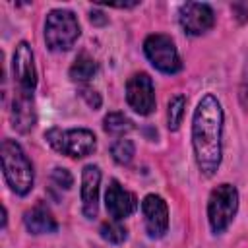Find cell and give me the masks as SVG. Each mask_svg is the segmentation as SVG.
Wrapping results in <instances>:
<instances>
[{
	"label": "cell",
	"mask_w": 248,
	"mask_h": 248,
	"mask_svg": "<svg viewBox=\"0 0 248 248\" xmlns=\"http://www.w3.org/2000/svg\"><path fill=\"white\" fill-rule=\"evenodd\" d=\"M134 151H136L134 141H132V140H126V138L116 140V141L112 143V147H110L112 159H114L116 163H120V165H128V163L134 159Z\"/></svg>",
	"instance_id": "obj_17"
},
{
	"label": "cell",
	"mask_w": 248,
	"mask_h": 248,
	"mask_svg": "<svg viewBox=\"0 0 248 248\" xmlns=\"http://www.w3.org/2000/svg\"><path fill=\"white\" fill-rule=\"evenodd\" d=\"M99 184L101 170L97 165H85L81 170V209L83 215L93 219L99 207Z\"/></svg>",
	"instance_id": "obj_12"
},
{
	"label": "cell",
	"mask_w": 248,
	"mask_h": 248,
	"mask_svg": "<svg viewBox=\"0 0 248 248\" xmlns=\"http://www.w3.org/2000/svg\"><path fill=\"white\" fill-rule=\"evenodd\" d=\"M12 72H14V79L17 81L19 89L33 93V89L37 85V70H35L33 50H31L29 43L21 41L16 46V50H14V62H12Z\"/></svg>",
	"instance_id": "obj_9"
},
{
	"label": "cell",
	"mask_w": 248,
	"mask_h": 248,
	"mask_svg": "<svg viewBox=\"0 0 248 248\" xmlns=\"http://www.w3.org/2000/svg\"><path fill=\"white\" fill-rule=\"evenodd\" d=\"M45 140L48 141L52 149H56L62 155L74 157V159L87 157L97 147L95 134L87 128H74V130L50 128L48 132H45Z\"/></svg>",
	"instance_id": "obj_4"
},
{
	"label": "cell",
	"mask_w": 248,
	"mask_h": 248,
	"mask_svg": "<svg viewBox=\"0 0 248 248\" xmlns=\"http://www.w3.org/2000/svg\"><path fill=\"white\" fill-rule=\"evenodd\" d=\"M23 223H25L27 231L33 232V234L56 232V229H58V223H56L54 215L50 213V209H48L45 203H37V205H33L29 211H25Z\"/></svg>",
	"instance_id": "obj_14"
},
{
	"label": "cell",
	"mask_w": 248,
	"mask_h": 248,
	"mask_svg": "<svg viewBox=\"0 0 248 248\" xmlns=\"http://www.w3.org/2000/svg\"><path fill=\"white\" fill-rule=\"evenodd\" d=\"M37 122V114H35V103H33V93L17 89V93L14 95V103H12V126L21 132L27 134Z\"/></svg>",
	"instance_id": "obj_13"
},
{
	"label": "cell",
	"mask_w": 248,
	"mask_h": 248,
	"mask_svg": "<svg viewBox=\"0 0 248 248\" xmlns=\"http://www.w3.org/2000/svg\"><path fill=\"white\" fill-rule=\"evenodd\" d=\"M178 19H180L182 29L188 35H202V33H205L213 27L215 16H213V10L207 4L186 2V4L180 6Z\"/></svg>",
	"instance_id": "obj_8"
},
{
	"label": "cell",
	"mask_w": 248,
	"mask_h": 248,
	"mask_svg": "<svg viewBox=\"0 0 248 248\" xmlns=\"http://www.w3.org/2000/svg\"><path fill=\"white\" fill-rule=\"evenodd\" d=\"M89 19H91V23H95V25H105V23H107V17H105L103 12H91V14H89Z\"/></svg>",
	"instance_id": "obj_22"
},
{
	"label": "cell",
	"mask_w": 248,
	"mask_h": 248,
	"mask_svg": "<svg viewBox=\"0 0 248 248\" xmlns=\"http://www.w3.org/2000/svg\"><path fill=\"white\" fill-rule=\"evenodd\" d=\"M95 74H97V62L87 54H79L70 68V78L74 81H89Z\"/></svg>",
	"instance_id": "obj_15"
},
{
	"label": "cell",
	"mask_w": 248,
	"mask_h": 248,
	"mask_svg": "<svg viewBox=\"0 0 248 248\" xmlns=\"http://www.w3.org/2000/svg\"><path fill=\"white\" fill-rule=\"evenodd\" d=\"M221 132L223 108L217 97L207 93L200 99L192 118V145L198 169L203 176H213L221 165Z\"/></svg>",
	"instance_id": "obj_1"
},
{
	"label": "cell",
	"mask_w": 248,
	"mask_h": 248,
	"mask_svg": "<svg viewBox=\"0 0 248 248\" xmlns=\"http://www.w3.org/2000/svg\"><path fill=\"white\" fill-rule=\"evenodd\" d=\"M52 180H54L60 188H64V190L72 188V184H74V176L70 174V170L60 169V167H56V169L52 170Z\"/></svg>",
	"instance_id": "obj_20"
},
{
	"label": "cell",
	"mask_w": 248,
	"mask_h": 248,
	"mask_svg": "<svg viewBox=\"0 0 248 248\" xmlns=\"http://www.w3.org/2000/svg\"><path fill=\"white\" fill-rule=\"evenodd\" d=\"M145 229L151 238H161L169 229V207L161 196L149 194L141 202Z\"/></svg>",
	"instance_id": "obj_10"
},
{
	"label": "cell",
	"mask_w": 248,
	"mask_h": 248,
	"mask_svg": "<svg viewBox=\"0 0 248 248\" xmlns=\"http://www.w3.org/2000/svg\"><path fill=\"white\" fill-rule=\"evenodd\" d=\"M105 203H107V211L114 221H122L126 217H130L136 207H138V200L132 192L124 190L120 186L118 180H110L107 194H105Z\"/></svg>",
	"instance_id": "obj_11"
},
{
	"label": "cell",
	"mask_w": 248,
	"mask_h": 248,
	"mask_svg": "<svg viewBox=\"0 0 248 248\" xmlns=\"http://www.w3.org/2000/svg\"><path fill=\"white\" fill-rule=\"evenodd\" d=\"M101 236L110 244H122L126 240V229L118 221H105L101 225Z\"/></svg>",
	"instance_id": "obj_19"
},
{
	"label": "cell",
	"mask_w": 248,
	"mask_h": 248,
	"mask_svg": "<svg viewBox=\"0 0 248 248\" xmlns=\"http://www.w3.org/2000/svg\"><path fill=\"white\" fill-rule=\"evenodd\" d=\"M0 157H2V169L8 186L17 194L25 196L33 188V165L21 145L14 140H4L0 145Z\"/></svg>",
	"instance_id": "obj_2"
},
{
	"label": "cell",
	"mask_w": 248,
	"mask_h": 248,
	"mask_svg": "<svg viewBox=\"0 0 248 248\" xmlns=\"http://www.w3.org/2000/svg\"><path fill=\"white\" fill-rule=\"evenodd\" d=\"M184 108H186V97L184 95H174L169 101L167 118H169V128L170 130H178V126L182 122V116H184Z\"/></svg>",
	"instance_id": "obj_18"
},
{
	"label": "cell",
	"mask_w": 248,
	"mask_h": 248,
	"mask_svg": "<svg viewBox=\"0 0 248 248\" xmlns=\"http://www.w3.org/2000/svg\"><path fill=\"white\" fill-rule=\"evenodd\" d=\"M143 50H145V56L149 58V62L159 72H163V74L180 72L182 62H180L178 50H176V46H174L170 37L161 35V33L149 35L145 39V43H143Z\"/></svg>",
	"instance_id": "obj_6"
},
{
	"label": "cell",
	"mask_w": 248,
	"mask_h": 248,
	"mask_svg": "<svg viewBox=\"0 0 248 248\" xmlns=\"http://www.w3.org/2000/svg\"><path fill=\"white\" fill-rule=\"evenodd\" d=\"M79 95H81V99L91 107V108H99L101 107V95L95 91V89H91V87H79Z\"/></svg>",
	"instance_id": "obj_21"
},
{
	"label": "cell",
	"mask_w": 248,
	"mask_h": 248,
	"mask_svg": "<svg viewBox=\"0 0 248 248\" xmlns=\"http://www.w3.org/2000/svg\"><path fill=\"white\" fill-rule=\"evenodd\" d=\"M238 209V192L232 184H219L211 190L207 202V217L213 232H223Z\"/></svg>",
	"instance_id": "obj_5"
},
{
	"label": "cell",
	"mask_w": 248,
	"mask_h": 248,
	"mask_svg": "<svg viewBox=\"0 0 248 248\" xmlns=\"http://www.w3.org/2000/svg\"><path fill=\"white\" fill-rule=\"evenodd\" d=\"M126 101L138 114H151L155 108L153 81L145 72L134 74L126 83Z\"/></svg>",
	"instance_id": "obj_7"
},
{
	"label": "cell",
	"mask_w": 248,
	"mask_h": 248,
	"mask_svg": "<svg viewBox=\"0 0 248 248\" xmlns=\"http://www.w3.org/2000/svg\"><path fill=\"white\" fill-rule=\"evenodd\" d=\"M103 128L107 134H112V136H124L128 132L134 130V122L122 114V112H108L105 118H103Z\"/></svg>",
	"instance_id": "obj_16"
},
{
	"label": "cell",
	"mask_w": 248,
	"mask_h": 248,
	"mask_svg": "<svg viewBox=\"0 0 248 248\" xmlns=\"http://www.w3.org/2000/svg\"><path fill=\"white\" fill-rule=\"evenodd\" d=\"M79 37V23L70 10H52L45 19V43L50 50L60 52L74 46Z\"/></svg>",
	"instance_id": "obj_3"
}]
</instances>
